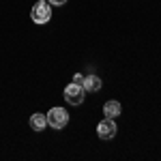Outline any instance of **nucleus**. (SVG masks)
Listing matches in <instances>:
<instances>
[{"instance_id":"nucleus-1","label":"nucleus","mask_w":161,"mask_h":161,"mask_svg":"<svg viewBox=\"0 0 161 161\" xmlns=\"http://www.w3.org/2000/svg\"><path fill=\"white\" fill-rule=\"evenodd\" d=\"M30 19L35 22V24H47L52 19V4L47 0H39L35 2V7H32V11H30Z\"/></svg>"},{"instance_id":"nucleus-2","label":"nucleus","mask_w":161,"mask_h":161,"mask_svg":"<svg viewBox=\"0 0 161 161\" xmlns=\"http://www.w3.org/2000/svg\"><path fill=\"white\" fill-rule=\"evenodd\" d=\"M45 116H47V127H52V129H62L69 123V112L62 108H52Z\"/></svg>"},{"instance_id":"nucleus-3","label":"nucleus","mask_w":161,"mask_h":161,"mask_svg":"<svg viewBox=\"0 0 161 161\" xmlns=\"http://www.w3.org/2000/svg\"><path fill=\"white\" fill-rule=\"evenodd\" d=\"M84 97H86V90H84V86H77V84H73V82L64 86V99L69 101L71 105H82Z\"/></svg>"},{"instance_id":"nucleus-4","label":"nucleus","mask_w":161,"mask_h":161,"mask_svg":"<svg viewBox=\"0 0 161 161\" xmlns=\"http://www.w3.org/2000/svg\"><path fill=\"white\" fill-rule=\"evenodd\" d=\"M97 136L101 140H112V137L116 136V123H114V118H103L97 125Z\"/></svg>"},{"instance_id":"nucleus-5","label":"nucleus","mask_w":161,"mask_h":161,"mask_svg":"<svg viewBox=\"0 0 161 161\" xmlns=\"http://www.w3.org/2000/svg\"><path fill=\"white\" fill-rule=\"evenodd\" d=\"M120 112H123L120 101H108V103L103 105V114H105V118H116V116H120Z\"/></svg>"},{"instance_id":"nucleus-6","label":"nucleus","mask_w":161,"mask_h":161,"mask_svg":"<svg viewBox=\"0 0 161 161\" xmlns=\"http://www.w3.org/2000/svg\"><path fill=\"white\" fill-rule=\"evenodd\" d=\"M101 80L97 77V75H86V80H84V90L86 92H99L101 90Z\"/></svg>"},{"instance_id":"nucleus-7","label":"nucleus","mask_w":161,"mask_h":161,"mask_svg":"<svg viewBox=\"0 0 161 161\" xmlns=\"http://www.w3.org/2000/svg\"><path fill=\"white\" fill-rule=\"evenodd\" d=\"M30 127H32L35 131H43V129L47 127V116H45V114H32V116H30Z\"/></svg>"},{"instance_id":"nucleus-8","label":"nucleus","mask_w":161,"mask_h":161,"mask_svg":"<svg viewBox=\"0 0 161 161\" xmlns=\"http://www.w3.org/2000/svg\"><path fill=\"white\" fill-rule=\"evenodd\" d=\"M84 80H86V75L75 73V77H73V84H77V86H84Z\"/></svg>"},{"instance_id":"nucleus-9","label":"nucleus","mask_w":161,"mask_h":161,"mask_svg":"<svg viewBox=\"0 0 161 161\" xmlns=\"http://www.w3.org/2000/svg\"><path fill=\"white\" fill-rule=\"evenodd\" d=\"M47 2H50L52 7H62V4H67L69 0H47Z\"/></svg>"}]
</instances>
